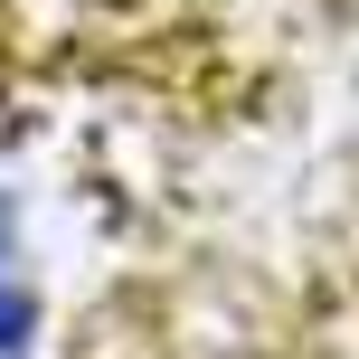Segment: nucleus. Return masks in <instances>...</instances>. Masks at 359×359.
<instances>
[{
  "label": "nucleus",
  "instance_id": "1",
  "mask_svg": "<svg viewBox=\"0 0 359 359\" xmlns=\"http://www.w3.org/2000/svg\"><path fill=\"white\" fill-rule=\"evenodd\" d=\"M38 341V303H29V274H19L10 236H0V359H29Z\"/></svg>",
  "mask_w": 359,
  "mask_h": 359
}]
</instances>
